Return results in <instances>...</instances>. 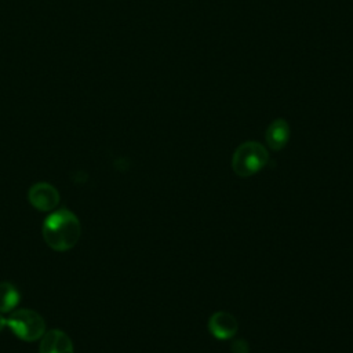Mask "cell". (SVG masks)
<instances>
[{
	"mask_svg": "<svg viewBox=\"0 0 353 353\" xmlns=\"http://www.w3.org/2000/svg\"><path fill=\"white\" fill-rule=\"evenodd\" d=\"M41 232L46 244L51 250L63 252L77 244L81 234V225L72 211L61 208L47 215Z\"/></svg>",
	"mask_w": 353,
	"mask_h": 353,
	"instance_id": "cell-1",
	"label": "cell"
},
{
	"mask_svg": "<svg viewBox=\"0 0 353 353\" xmlns=\"http://www.w3.org/2000/svg\"><path fill=\"white\" fill-rule=\"evenodd\" d=\"M269 160L268 150L263 145L250 141L241 143L233 153L232 165L237 175L250 176L261 171Z\"/></svg>",
	"mask_w": 353,
	"mask_h": 353,
	"instance_id": "cell-2",
	"label": "cell"
},
{
	"mask_svg": "<svg viewBox=\"0 0 353 353\" xmlns=\"http://www.w3.org/2000/svg\"><path fill=\"white\" fill-rule=\"evenodd\" d=\"M7 327L17 338L25 342L41 339L46 332L44 319L32 309H19L12 312L7 319Z\"/></svg>",
	"mask_w": 353,
	"mask_h": 353,
	"instance_id": "cell-3",
	"label": "cell"
},
{
	"mask_svg": "<svg viewBox=\"0 0 353 353\" xmlns=\"http://www.w3.org/2000/svg\"><path fill=\"white\" fill-rule=\"evenodd\" d=\"M28 199L39 211H52L59 204V193L57 188L47 182H37L30 186Z\"/></svg>",
	"mask_w": 353,
	"mask_h": 353,
	"instance_id": "cell-4",
	"label": "cell"
},
{
	"mask_svg": "<svg viewBox=\"0 0 353 353\" xmlns=\"http://www.w3.org/2000/svg\"><path fill=\"white\" fill-rule=\"evenodd\" d=\"M39 353H74L73 342L66 332L51 330L41 336Z\"/></svg>",
	"mask_w": 353,
	"mask_h": 353,
	"instance_id": "cell-5",
	"label": "cell"
},
{
	"mask_svg": "<svg viewBox=\"0 0 353 353\" xmlns=\"http://www.w3.org/2000/svg\"><path fill=\"white\" fill-rule=\"evenodd\" d=\"M210 331L215 338L226 339L236 334L237 331V321L236 319L226 313V312H218L211 316L208 323Z\"/></svg>",
	"mask_w": 353,
	"mask_h": 353,
	"instance_id": "cell-6",
	"label": "cell"
},
{
	"mask_svg": "<svg viewBox=\"0 0 353 353\" xmlns=\"http://www.w3.org/2000/svg\"><path fill=\"white\" fill-rule=\"evenodd\" d=\"M266 142L272 150H280L290 139V125L284 119H276L272 121L265 134Z\"/></svg>",
	"mask_w": 353,
	"mask_h": 353,
	"instance_id": "cell-7",
	"label": "cell"
},
{
	"mask_svg": "<svg viewBox=\"0 0 353 353\" xmlns=\"http://www.w3.org/2000/svg\"><path fill=\"white\" fill-rule=\"evenodd\" d=\"M21 301L19 291L12 283H0V313H8L17 307Z\"/></svg>",
	"mask_w": 353,
	"mask_h": 353,
	"instance_id": "cell-8",
	"label": "cell"
},
{
	"mask_svg": "<svg viewBox=\"0 0 353 353\" xmlns=\"http://www.w3.org/2000/svg\"><path fill=\"white\" fill-rule=\"evenodd\" d=\"M7 327V319L0 314V332Z\"/></svg>",
	"mask_w": 353,
	"mask_h": 353,
	"instance_id": "cell-9",
	"label": "cell"
}]
</instances>
